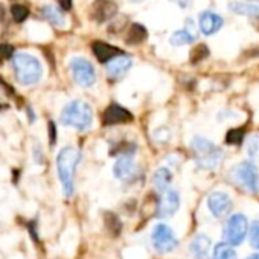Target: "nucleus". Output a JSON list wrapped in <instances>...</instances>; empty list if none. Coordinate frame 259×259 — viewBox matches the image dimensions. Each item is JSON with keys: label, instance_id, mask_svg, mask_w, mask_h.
Segmentation results:
<instances>
[{"label": "nucleus", "instance_id": "obj_12", "mask_svg": "<svg viewBox=\"0 0 259 259\" xmlns=\"http://www.w3.org/2000/svg\"><path fill=\"white\" fill-rule=\"evenodd\" d=\"M207 207H209V210L217 218H221V217H224V215H227L230 212V209H232V200L224 192H212L207 197Z\"/></svg>", "mask_w": 259, "mask_h": 259}, {"label": "nucleus", "instance_id": "obj_30", "mask_svg": "<svg viewBox=\"0 0 259 259\" xmlns=\"http://www.w3.org/2000/svg\"><path fill=\"white\" fill-rule=\"evenodd\" d=\"M169 2L176 4V5L180 7V8H188L189 4H191V0H169Z\"/></svg>", "mask_w": 259, "mask_h": 259}, {"label": "nucleus", "instance_id": "obj_32", "mask_svg": "<svg viewBox=\"0 0 259 259\" xmlns=\"http://www.w3.org/2000/svg\"><path fill=\"white\" fill-rule=\"evenodd\" d=\"M49 130H51V144H54V142H55V136H57V133H55V125H54V122H51V125H49Z\"/></svg>", "mask_w": 259, "mask_h": 259}, {"label": "nucleus", "instance_id": "obj_16", "mask_svg": "<svg viewBox=\"0 0 259 259\" xmlns=\"http://www.w3.org/2000/svg\"><path fill=\"white\" fill-rule=\"evenodd\" d=\"M92 51L95 54V57L101 61V63H108L110 60H113L117 55H122L120 51L111 45H107L104 41H95L92 45Z\"/></svg>", "mask_w": 259, "mask_h": 259}, {"label": "nucleus", "instance_id": "obj_27", "mask_svg": "<svg viewBox=\"0 0 259 259\" xmlns=\"http://www.w3.org/2000/svg\"><path fill=\"white\" fill-rule=\"evenodd\" d=\"M247 153H248L250 159L259 160V136H254V138L248 139V142H247Z\"/></svg>", "mask_w": 259, "mask_h": 259}, {"label": "nucleus", "instance_id": "obj_24", "mask_svg": "<svg viewBox=\"0 0 259 259\" xmlns=\"http://www.w3.org/2000/svg\"><path fill=\"white\" fill-rule=\"evenodd\" d=\"M244 136H245V130L244 128H233L227 133L226 142L229 145H239L244 141Z\"/></svg>", "mask_w": 259, "mask_h": 259}, {"label": "nucleus", "instance_id": "obj_22", "mask_svg": "<svg viewBox=\"0 0 259 259\" xmlns=\"http://www.w3.org/2000/svg\"><path fill=\"white\" fill-rule=\"evenodd\" d=\"M41 16H43L49 23H52L54 26H63V25H64V16H63V13H61L57 7H54V5H46V7H43V8H41Z\"/></svg>", "mask_w": 259, "mask_h": 259}, {"label": "nucleus", "instance_id": "obj_3", "mask_svg": "<svg viewBox=\"0 0 259 259\" xmlns=\"http://www.w3.org/2000/svg\"><path fill=\"white\" fill-rule=\"evenodd\" d=\"M13 69L16 73V78L23 85H32L40 81L43 69L40 61L25 52L16 54L13 58Z\"/></svg>", "mask_w": 259, "mask_h": 259}, {"label": "nucleus", "instance_id": "obj_31", "mask_svg": "<svg viewBox=\"0 0 259 259\" xmlns=\"http://www.w3.org/2000/svg\"><path fill=\"white\" fill-rule=\"evenodd\" d=\"M60 2V7L63 10H70L72 8V0H58Z\"/></svg>", "mask_w": 259, "mask_h": 259}, {"label": "nucleus", "instance_id": "obj_10", "mask_svg": "<svg viewBox=\"0 0 259 259\" xmlns=\"http://www.w3.org/2000/svg\"><path fill=\"white\" fill-rule=\"evenodd\" d=\"M116 13H117V7L116 4L110 2V0H95L90 8V17L98 23L108 22L116 16Z\"/></svg>", "mask_w": 259, "mask_h": 259}, {"label": "nucleus", "instance_id": "obj_33", "mask_svg": "<svg viewBox=\"0 0 259 259\" xmlns=\"http://www.w3.org/2000/svg\"><path fill=\"white\" fill-rule=\"evenodd\" d=\"M247 259H259V253H254V254H251V256H248Z\"/></svg>", "mask_w": 259, "mask_h": 259}, {"label": "nucleus", "instance_id": "obj_4", "mask_svg": "<svg viewBox=\"0 0 259 259\" xmlns=\"http://www.w3.org/2000/svg\"><path fill=\"white\" fill-rule=\"evenodd\" d=\"M191 148L195 153V162L198 163L200 168L213 169L223 162L224 153L218 147H215V144H212L204 138L200 136L194 138L191 142Z\"/></svg>", "mask_w": 259, "mask_h": 259}, {"label": "nucleus", "instance_id": "obj_17", "mask_svg": "<svg viewBox=\"0 0 259 259\" xmlns=\"http://www.w3.org/2000/svg\"><path fill=\"white\" fill-rule=\"evenodd\" d=\"M229 11L238 16H247V17H259V4L253 2H230Z\"/></svg>", "mask_w": 259, "mask_h": 259}, {"label": "nucleus", "instance_id": "obj_20", "mask_svg": "<svg viewBox=\"0 0 259 259\" xmlns=\"http://www.w3.org/2000/svg\"><path fill=\"white\" fill-rule=\"evenodd\" d=\"M195 38H197V34L191 31V26H186L185 29L176 31V32L171 35L169 43L174 45V46H185V45L194 43Z\"/></svg>", "mask_w": 259, "mask_h": 259}, {"label": "nucleus", "instance_id": "obj_6", "mask_svg": "<svg viewBox=\"0 0 259 259\" xmlns=\"http://www.w3.org/2000/svg\"><path fill=\"white\" fill-rule=\"evenodd\" d=\"M248 230V223L247 218L242 213H233L226 223L224 227V239L230 245H238L245 239Z\"/></svg>", "mask_w": 259, "mask_h": 259}, {"label": "nucleus", "instance_id": "obj_18", "mask_svg": "<svg viewBox=\"0 0 259 259\" xmlns=\"http://www.w3.org/2000/svg\"><path fill=\"white\" fill-rule=\"evenodd\" d=\"M209 247H210V238L206 235H197L191 244V251L195 259H207Z\"/></svg>", "mask_w": 259, "mask_h": 259}, {"label": "nucleus", "instance_id": "obj_2", "mask_svg": "<svg viewBox=\"0 0 259 259\" xmlns=\"http://www.w3.org/2000/svg\"><path fill=\"white\" fill-rule=\"evenodd\" d=\"M61 122L67 126L76 128L78 132H85L92 126L93 110L84 101H72L61 111Z\"/></svg>", "mask_w": 259, "mask_h": 259}, {"label": "nucleus", "instance_id": "obj_35", "mask_svg": "<svg viewBox=\"0 0 259 259\" xmlns=\"http://www.w3.org/2000/svg\"><path fill=\"white\" fill-rule=\"evenodd\" d=\"M133 4H141V2H144V0H132Z\"/></svg>", "mask_w": 259, "mask_h": 259}, {"label": "nucleus", "instance_id": "obj_9", "mask_svg": "<svg viewBox=\"0 0 259 259\" xmlns=\"http://www.w3.org/2000/svg\"><path fill=\"white\" fill-rule=\"evenodd\" d=\"M179 206H180L179 192L174 191V189H166L165 192H162V197L159 200L157 215L160 218H169V217H172L177 212Z\"/></svg>", "mask_w": 259, "mask_h": 259}, {"label": "nucleus", "instance_id": "obj_28", "mask_svg": "<svg viewBox=\"0 0 259 259\" xmlns=\"http://www.w3.org/2000/svg\"><path fill=\"white\" fill-rule=\"evenodd\" d=\"M14 54V49L11 45H0V64H4L7 60H10Z\"/></svg>", "mask_w": 259, "mask_h": 259}, {"label": "nucleus", "instance_id": "obj_11", "mask_svg": "<svg viewBox=\"0 0 259 259\" xmlns=\"http://www.w3.org/2000/svg\"><path fill=\"white\" fill-rule=\"evenodd\" d=\"M133 120V114L126 108L120 107L119 104H111L105 108L102 114V123L104 125H119V123H128Z\"/></svg>", "mask_w": 259, "mask_h": 259}, {"label": "nucleus", "instance_id": "obj_29", "mask_svg": "<svg viewBox=\"0 0 259 259\" xmlns=\"http://www.w3.org/2000/svg\"><path fill=\"white\" fill-rule=\"evenodd\" d=\"M251 245L259 250V221H254L251 226Z\"/></svg>", "mask_w": 259, "mask_h": 259}, {"label": "nucleus", "instance_id": "obj_25", "mask_svg": "<svg viewBox=\"0 0 259 259\" xmlns=\"http://www.w3.org/2000/svg\"><path fill=\"white\" fill-rule=\"evenodd\" d=\"M207 55H209V49H207V46H204V45H198L197 48H194V49L191 51V63L197 64V63L203 61Z\"/></svg>", "mask_w": 259, "mask_h": 259}, {"label": "nucleus", "instance_id": "obj_19", "mask_svg": "<svg viewBox=\"0 0 259 259\" xmlns=\"http://www.w3.org/2000/svg\"><path fill=\"white\" fill-rule=\"evenodd\" d=\"M147 37H148V31L145 29V26L139 25V23H135V25L130 26L125 41L128 45H141L142 41H145Z\"/></svg>", "mask_w": 259, "mask_h": 259}, {"label": "nucleus", "instance_id": "obj_7", "mask_svg": "<svg viewBox=\"0 0 259 259\" xmlns=\"http://www.w3.org/2000/svg\"><path fill=\"white\" fill-rule=\"evenodd\" d=\"M69 67H70V72H72V76H73L75 82L79 84L81 87H90V85L95 84L96 72H95L92 63H89L87 60L75 57V58L70 60Z\"/></svg>", "mask_w": 259, "mask_h": 259}, {"label": "nucleus", "instance_id": "obj_13", "mask_svg": "<svg viewBox=\"0 0 259 259\" xmlns=\"http://www.w3.org/2000/svg\"><path fill=\"white\" fill-rule=\"evenodd\" d=\"M223 25H224L223 17L218 16L217 13H212V11H204L198 17V26L204 35L217 34L223 28Z\"/></svg>", "mask_w": 259, "mask_h": 259}, {"label": "nucleus", "instance_id": "obj_15", "mask_svg": "<svg viewBox=\"0 0 259 259\" xmlns=\"http://www.w3.org/2000/svg\"><path fill=\"white\" fill-rule=\"evenodd\" d=\"M113 172H114V176L119 180L130 179V177L135 174V160H133V157L132 156H126V154L120 156L116 160L114 166H113Z\"/></svg>", "mask_w": 259, "mask_h": 259}, {"label": "nucleus", "instance_id": "obj_23", "mask_svg": "<svg viewBox=\"0 0 259 259\" xmlns=\"http://www.w3.org/2000/svg\"><path fill=\"white\" fill-rule=\"evenodd\" d=\"M213 259H236V253L229 242H221L215 247Z\"/></svg>", "mask_w": 259, "mask_h": 259}, {"label": "nucleus", "instance_id": "obj_14", "mask_svg": "<svg viewBox=\"0 0 259 259\" xmlns=\"http://www.w3.org/2000/svg\"><path fill=\"white\" fill-rule=\"evenodd\" d=\"M132 64H133V61L130 57L117 55L107 63V73L110 78H120L122 75H125L130 70Z\"/></svg>", "mask_w": 259, "mask_h": 259}, {"label": "nucleus", "instance_id": "obj_34", "mask_svg": "<svg viewBox=\"0 0 259 259\" xmlns=\"http://www.w3.org/2000/svg\"><path fill=\"white\" fill-rule=\"evenodd\" d=\"M245 2H253V4H259V0H245Z\"/></svg>", "mask_w": 259, "mask_h": 259}, {"label": "nucleus", "instance_id": "obj_21", "mask_svg": "<svg viewBox=\"0 0 259 259\" xmlns=\"http://www.w3.org/2000/svg\"><path fill=\"white\" fill-rule=\"evenodd\" d=\"M171 180H172V176L171 172L166 169V168H159L153 177V182H154V186L156 189L162 194L165 192L166 189H169V185H171Z\"/></svg>", "mask_w": 259, "mask_h": 259}, {"label": "nucleus", "instance_id": "obj_26", "mask_svg": "<svg viewBox=\"0 0 259 259\" xmlns=\"http://www.w3.org/2000/svg\"><path fill=\"white\" fill-rule=\"evenodd\" d=\"M11 14H13V19H14L17 23H20V22H25V20L28 19L29 11H28V8L23 7V5H13Z\"/></svg>", "mask_w": 259, "mask_h": 259}, {"label": "nucleus", "instance_id": "obj_8", "mask_svg": "<svg viewBox=\"0 0 259 259\" xmlns=\"http://www.w3.org/2000/svg\"><path fill=\"white\" fill-rule=\"evenodd\" d=\"M151 239H153V245L154 248L159 251V253H169L172 251L179 241L174 235V232L165 226V224H157L153 230V235H151Z\"/></svg>", "mask_w": 259, "mask_h": 259}, {"label": "nucleus", "instance_id": "obj_1", "mask_svg": "<svg viewBox=\"0 0 259 259\" xmlns=\"http://www.w3.org/2000/svg\"><path fill=\"white\" fill-rule=\"evenodd\" d=\"M79 160H81V153L73 147L63 148L57 156L58 179L61 182V186H63L66 197H72V194H73L75 172H76V166H78Z\"/></svg>", "mask_w": 259, "mask_h": 259}, {"label": "nucleus", "instance_id": "obj_5", "mask_svg": "<svg viewBox=\"0 0 259 259\" xmlns=\"http://www.w3.org/2000/svg\"><path fill=\"white\" fill-rule=\"evenodd\" d=\"M233 179L247 191L259 192V171L253 162H241L232 171Z\"/></svg>", "mask_w": 259, "mask_h": 259}]
</instances>
